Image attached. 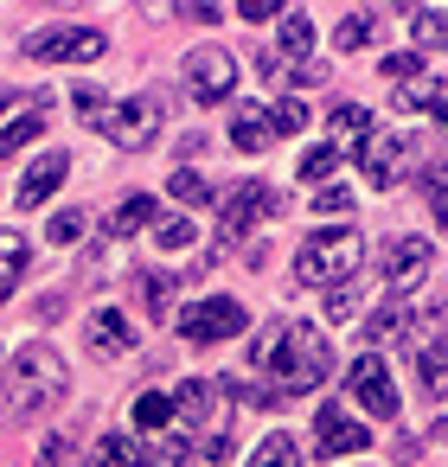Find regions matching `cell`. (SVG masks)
Instances as JSON below:
<instances>
[{
  "mask_svg": "<svg viewBox=\"0 0 448 467\" xmlns=\"http://www.w3.org/2000/svg\"><path fill=\"white\" fill-rule=\"evenodd\" d=\"M359 263H365V237L339 224V231H314V237L301 244L295 275H301L307 288H339L346 275H359Z\"/></svg>",
  "mask_w": 448,
  "mask_h": 467,
  "instance_id": "cell-3",
  "label": "cell"
},
{
  "mask_svg": "<svg viewBox=\"0 0 448 467\" xmlns=\"http://www.w3.org/2000/svg\"><path fill=\"white\" fill-rule=\"evenodd\" d=\"M378 71H384V78H397V84H416V78H422V58H416V52H397V58H384Z\"/></svg>",
  "mask_w": 448,
  "mask_h": 467,
  "instance_id": "cell-35",
  "label": "cell"
},
{
  "mask_svg": "<svg viewBox=\"0 0 448 467\" xmlns=\"http://www.w3.org/2000/svg\"><path fill=\"white\" fill-rule=\"evenodd\" d=\"M97 467H148V448L135 441V435H103V448H97Z\"/></svg>",
  "mask_w": 448,
  "mask_h": 467,
  "instance_id": "cell-22",
  "label": "cell"
},
{
  "mask_svg": "<svg viewBox=\"0 0 448 467\" xmlns=\"http://www.w3.org/2000/svg\"><path fill=\"white\" fill-rule=\"evenodd\" d=\"M410 20H416V46H422V52H429V46L448 52V14H442V7H416Z\"/></svg>",
  "mask_w": 448,
  "mask_h": 467,
  "instance_id": "cell-27",
  "label": "cell"
},
{
  "mask_svg": "<svg viewBox=\"0 0 448 467\" xmlns=\"http://www.w3.org/2000/svg\"><path fill=\"white\" fill-rule=\"evenodd\" d=\"M26 52H33L39 65H90V58L109 52V39H103L97 26H46V33L26 39Z\"/></svg>",
  "mask_w": 448,
  "mask_h": 467,
  "instance_id": "cell-7",
  "label": "cell"
},
{
  "mask_svg": "<svg viewBox=\"0 0 448 467\" xmlns=\"http://www.w3.org/2000/svg\"><path fill=\"white\" fill-rule=\"evenodd\" d=\"M173 199H180V205H212V186H205L193 167H180V173H173Z\"/></svg>",
  "mask_w": 448,
  "mask_h": 467,
  "instance_id": "cell-32",
  "label": "cell"
},
{
  "mask_svg": "<svg viewBox=\"0 0 448 467\" xmlns=\"http://www.w3.org/2000/svg\"><path fill=\"white\" fill-rule=\"evenodd\" d=\"M71 454H78V448H71V441H65V435H52V441H46V454H39V461H46V467H71Z\"/></svg>",
  "mask_w": 448,
  "mask_h": 467,
  "instance_id": "cell-40",
  "label": "cell"
},
{
  "mask_svg": "<svg viewBox=\"0 0 448 467\" xmlns=\"http://www.w3.org/2000/svg\"><path fill=\"white\" fill-rule=\"evenodd\" d=\"M276 46H282V58H307V52H314V20H307L301 7H288V14H282V39H276Z\"/></svg>",
  "mask_w": 448,
  "mask_h": 467,
  "instance_id": "cell-21",
  "label": "cell"
},
{
  "mask_svg": "<svg viewBox=\"0 0 448 467\" xmlns=\"http://www.w3.org/2000/svg\"><path fill=\"white\" fill-rule=\"evenodd\" d=\"M20 103V90H0V109H14Z\"/></svg>",
  "mask_w": 448,
  "mask_h": 467,
  "instance_id": "cell-42",
  "label": "cell"
},
{
  "mask_svg": "<svg viewBox=\"0 0 448 467\" xmlns=\"http://www.w3.org/2000/svg\"><path fill=\"white\" fill-rule=\"evenodd\" d=\"M397 103H403V109H429V116L448 129V78H416L410 90H397Z\"/></svg>",
  "mask_w": 448,
  "mask_h": 467,
  "instance_id": "cell-16",
  "label": "cell"
},
{
  "mask_svg": "<svg viewBox=\"0 0 448 467\" xmlns=\"http://www.w3.org/2000/svg\"><path fill=\"white\" fill-rule=\"evenodd\" d=\"M84 339H90V352H103V358L135 352V327L122 320V307H97V314H90V327H84Z\"/></svg>",
  "mask_w": 448,
  "mask_h": 467,
  "instance_id": "cell-13",
  "label": "cell"
},
{
  "mask_svg": "<svg viewBox=\"0 0 448 467\" xmlns=\"http://www.w3.org/2000/svg\"><path fill=\"white\" fill-rule=\"evenodd\" d=\"M346 384H352V403H359L365 416H378V422H397V384H391V371H384V358H378V352L352 358Z\"/></svg>",
  "mask_w": 448,
  "mask_h": 467,
  "instance_id": "cell-9",
  "label": "cell"
},
{
  "mask_svg": "<svg viewBox=\"0 0 448 467\" xmlns=\"http://www.w3.org/2000/svg\"><path fill=\"white\" fill-rule=\"evenodd\" d=\"M269 135H301L307 129V103H295V97H282V103H269Z\"/></svg>",
  "mask_w": 448,
  "mask_h": 467,
  "instance_id": "cell-28",
  "label": "cell"
},
{
  "mask_svg": "<svg viewBox=\"0 0 448 467\" xmlns=\"http://www.w3.org/2000/svg\"><path fill=\"white\" fill-rule=\"evenodd\" d=\"M410 148H416L410 135H378V129H371V141L359 148L365 186H371V192H391V186H397V173H403V161H410Z\"/></svg>",
  "mask_w": 448,
  "mask_h": 467,
  "instance_id": "cell-11",
  "label": "cell"
},
{
  "mask_svg": "<svg viewBox=\"0 0 448 467\" xmlns=\"http://www.w3.org/2000/svg\"><path fill=\"white\" fill-rule=\"evenodd\" d=\"M46 135V109H26L20 122H7V129H0V161H14L26 141H39Z\"/></svg>",
  "mask_w": 448,
  "mask_h": 467,
  "instance_id": "cell-23",
  "label": "cell"
},
{
  "mask_svg": "<svg viewBox=\"0 0 448 467\" xmlns=\"http://www.w3.org/2000/svg\"><path fill=\"white\" fill-rule=\"evenodd\" d=\"M173 422V397L167 390H141L135 397V429H167Z\"/></svg>",
  "mask_w": 448,
  "mask_h": 467,
  "instance_id": "cell-26",
  "label": "cell"
},
{
  "mask_svg": "<svg viewBox=\"0 0 448 467\" xmlns=\"http://www.w3.org/2000/svg\"><path fill=\"white\" fill-rule=\"evenodd\" d=\"M148 461H167V467H180V461H193V435H186V429H173V435H161V441L148 448Z\"/></svg>",
  "mask_w": 448,
  "mask_h": 467,
  "instance_id": "cell-31",
  "label": "cell"
},
{
  "mask_svg": "<svg viewBox=\"0 0 448 467\" xmlns=\"http://www.w3.org/2000/svg\"><path fill=\"white\" fill-rule=\"evenodd\" d=\"M26 263H33V244H26L20 231H0V301L14 295V282H20Z\"/></svg>",
  "mask_w": 448,
  "mask_h": 467,
  "instance_id": "cell-19",
  "label": "cell"
},
{
  "mask_svg": "<svg viewBox=\"0 0 448 467\" xmlns=\"http://www.w3.org/2000/svg\"><path fill=\"white\" fill-rule=\"evenodd\" d=\"M65 173H71V154H46V161H39V167H33L26 180H20V192H14V205H20V212H33V205H46V199L58 192V180H65Z\"/></svg>",
  "mask_w": 448,
  "mask_h": 467,
  "instance_id": "cell-15",
  "label": "cell"
},
{
  "mask_svg": "<svg viewBox=\"0 0 448 467\" xmlns=\"http://www.w3.org/2000/svg\"><path fill=\"white\" fill-rule=\"evenodd\" d=\"M205 410H212V384H205V378H186V384L173 390V416H180V422H205Z\"/></svg>",
  "mask_w": 448,
  "mask_h": 467,
  "instance_id": "cell-25",
  "label": "cell"
},
{
  "mask_svg": "<svg viewBox=\"0 0 448 467\" xmlns=\"http://www.w3.org/2000/svg\"><path fill=\"white\" fill-rule=\"evenodd\" d=\"M422 275H429V244H422V237H391V244L378 250V282H384L391 295H410Z\"/></svg>",
  "mask_w": 448,
  "mask_h": 467,
  "instance_id": "cell-10",
  "label": "cell"
},
{
  "mask_svg": "<svg viewBox=\"0 0 448 467\" xmlns=\"http://www.w3.org/2000/svg\"><path fill=\"white\" fill-rule=\"evenodd\" d=\"M186 90H193V103H224V97L237 90V65H231V52H224V46H199V52H186Z\"/></svg>",
  "mask_w": 448,
  "mask_h": 467,
  "instance_id": "cell-8",
  "label": "cell"
},
{
  "mask_svg": "<svg viewBox=\"0 0 448 467\" xmlns=\"http://www.w3.org/2000/svg\"><path fill=\"white\" fill-rule=\"evenodd\" d=\"M65 390H71V365L58 358V346H20V358L7 371V410L14 416H46Z\"/></svg>",
  "mask_w": 448,
  "mask_h": 467,
  "instance_id": "cell-2",
  "label": "cell"
},
{
  "mask_svg": "<svg viewBox=\"0 0 448 467\" xmlns=\"http://www.w3.org/2000/svg\"><path fill=\"white\" fill-rule=\"evenodd\" d=\"M410 327H416V314H410L403 301H391V307H384V314H378V320L365 327V346H371V352H378V346H397V339H403Z\"/></svg>",
  "mask_w": 448,
  "mask_h": 467,
  "instance_id": "cell-20",
  "label": "cell"
},
{
  "mask_svg": "<svg viewBox=\"0 0 448 467\" xmlns=\"http://www.w3.org/2000/svg\"><path fill=\"white\" fill-rule=\"evenodd\" d=\"M365 39H371V14H346L339 20V52H359Z\"/></svg>",
  "mask_w": 448,
  "mask_h": 467,
  "instance_id": "cell-34",
  "label": "cell"
},
{
  "mask_svg": "<svg viewBox=\"0 0 448 467\" xmlns=\"http://www.w3.org/2000/svg\"><path fill=\"white\" fill-rule=\"evenodd\" d=\"M250 365L263 371V397H269V403H288V397H307V390L327 384L333 346H327L307 320H276V327H263V339L250 346Z\"/></svg>",
  "mask_w": 448,
  "mask_h": 467,
  "instance_id": "cell-1",
  "label": "cell"
},
{
  "mask_svg": "<svg viewBox=\"0 0 448 467\" xmlns=\"http://www.w3.org/2000/svg\"><path fill=\"white\" fill-rule=\"evenodd\" d=\"M263 218H282V192L269 180H244L224 192V218H218V244H244Z\"/></svg>",
  "mask_w": 448,
  "mask_h": 467,
  "instance_id": "cell-4",
  "label": "cell"
},
{
  "mask_svg": "<svg viewBox=\"0 0 448 467\" xmlns=\"http://www.w3.org/2000/svg\"><path fill=\"white\" fill-rule=\"evenodd\" d=\"M333 167H339V154H333V148H314V154L301 161V180H314V186H320V180H333Z\"/></svg>",
  "mask_w": 448,
  "mask_h": 467,
  "instance_id": "cell-36",
  "label": "cell"
},
{
  "mask_svg": "<svg viewBox=\"0 0 448 467\" xmlns=\"http://www.w3.org/2000/svg\"><path fill=\"white\" fill-rule=\"evenodd\" d=\"M78 237H84V212H58V218H52V244H65V250H71Z\"/></svg>",
  "mask_w": 448,
  "mask_h": 467,
  "instance_id": "cell-38",
  "label": "cell"
},
{
  "mask_svg": "<svg viewBox=\"0 0 448 467\" xmlns=\"http://www.w3.org/2000/svg\"><path fill=\"white\" fill-rule=\"evenodd\" d=\"M90 467H97V461H90Z\"/></svg>",
  "mask_w": 448,
  "mask_h": 467,
  "instance_id": "cell-43",
  "label": "cell"
},
{
  "mask_svg": "<svg viewBox=\"0 0 448 467\" xmlns=\"http://www.w3.org/2000/svg\"><path fill=\"white\" fill-rule=\"evenodd\" d=\"M244 327H250V314H244L237 301H224V295H205V301L180 307V339H193V346H218V339H237Z\"/></svg>",
  "mask_w": 448,
  "mask_h": 467,
  "instance_id": "cell-6",
  "label": "cell"
},
{
  "mask_svg": "<svg viewBox=\"0 0 448 467\" xmlns=\"http://www.w3.org/2000/svg\"><path fill=\"white\" fill-rule=\"evenodd\" d=\"M314 441H320V461H327V454H359V448H371V435H365L339 403H320V410H314Z\"/></svg>",
  "mask_w": 448,
  "mask_h": 467,
  "instance_id": "cell-12",
  "label": "cell"
},
{
  "mask_svg": "<svg viewBox=\"0 0 448 467\" xmlns=\"http://www.w3.org/2000/svg\"><path fill=\"white\" fill-rule=\"evenodd\" d=\"M276 135H269V122H263V109H237V129H231V148H244V154H263Z\"/></svg>",
  "mask_w": 448,
  "mask_h": 467,
  "instance_id": "cell-24",
  "label": "cell"
},
{
  "mask_svg": "<svg viewBox=\"0 0 448 467\" xmlns=\"http://www.w3.org/2000/svg\"><path fill=\"white\" fill-rule=\"evenodd\" d=\"M352 314H359V295H346V288L327 295V320H352Z\"/></svg>",
  "mask_w": 448,
  "mask_h": 467,
  "instance_id": "cell-39",
  "label": "cell"
},
{
  "mask_svg": "<svg viewBox=\"0 0 448 467\" xmlns=\"http://www.w3.org/2000/svg\"><path fill=\"white\" fill-rule=\"evenodd\" d=\"M154 244H161L167 256H180V250L193 244V224H186V218H161V224H154Z\"/></svg>",
  "mask_w": 448,
  "mask_h": 467,
  "instance_id": "cell-33",
  "label": "cell"
},
{
  "mask_svg": "<svg viewBox=\"0 0 448 467\" xmlns=\"http://www.w3.org/2000/svg\"><path fill=\"white\" fill-rule=\"evenodd\" d=\"M346 212H352V192H339V186L314 192V218H346Z\"/></svg>",
  "mask_w": 448,
  "mask_h": 467,
  "instance_id": "cell-37",
  "label": "cell"
},
{
  "mask_svg": "<svg viewBox=\"0 0 448 467\" xmlns=\"http://www.w3.org/2000/svg\"><path fill=\"white\" fill-rule=\"evenodd\" d=\"M429 212H435V224L448 231V192H435V199H429Z\"/></svg>",
  "mask_w": 448,
  "mask_h": 467,
  "instance_id": "cell-41",
  "label": "cell"
},
{
  "mask_svg": "<svg viewBox=\"0 0 448 467\" xmlns=\"http://www.w3.org/2000/svg\"><path fill=\"white\" fill-rule=\"evenodd\" d=\"M135 295H141V314L148 320H167V282L161 275H135Z\"/></svg>",
  "mask_w": 448,
  "mask_h": 467,
  "instance_id": "cell-30",
  "label": "cell"
},
{
  "mask_svg": "<svg viewBox=\"0 0 448 467\" xmlns=\"http://www.w3.org/2000/svg\"><path fill=\"white\" fill-rule=\"evenodd\" d=\"M154 224V192H135V199H122L116 212H109V237L122 244V237H135V231H148Z\"/></svg>",
  "mask_w": 448,
  "mask_h": 467,
  "instance_id": "cell-17",
  "label": "cell"
},
{
  "mask_svg": "<svg viewBox=\"0 0 448 467\" xmlns=\"http://www.w3.org/2000/svg\"><path fill=\"white\" fill-rule=\"evenodd\" d=\"M250 467H301V448L288 441V435H269L263 448H256V461Z\"/></svg>",
  "mask_w": 448,
  "mask_h": 467,
  "instance_id": "cell-29",
  "label": "cell"
},
{
  "mask_svg": "<svg viewBox=\"0 0 448 467\" xmlns=\"http://www.w3.org/2000/svg\"><path fill=\"white\" fill-rule=\"evenodd\" d=\"M116 148H148V141H161V129H167V109H161V97H129V103H116V109H103V122H97Z\"/></svg>",
  "mask_w": 448,
  "mask_h": 467,
  "instance_id": "cell-5",
  "label": "cell"
},
{
  "mask_svg": "<svg viewBox=\"0 0 448 467\" xmlns=\"http://www.w3.org/2000/svg\"><path fill=\"white\" fill-rule=\"evenodd\" d=\"M416 378H422V390H429V397H448V339L416 346Z\"/></svg>",
  "mask_w": 448,
  "mask_h": 467,
  "instance_id": "cell-18",
  "label": "cell"
},
{
  "mask_svg": "<svg viewBox=\"0 0 448 467\" xmlns=\"http://www.w3.org/2000/svg\"><path fill=\"white\" fill-rule=\"evenodd\" d=\"M371 129H378V122H371V109L339 103V109L327 116V148H333V154H352V148H365V141H371Z\"/></svg>",
  "mask_w": 448,
  "mask_h": 467,
  "instance_id": "cell-14",
  "label": "cell"
}]
</instances>
